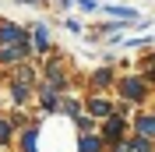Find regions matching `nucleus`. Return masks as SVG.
I'll return each mask as SVG.
<instances>
[{
  "label": "nucleus",
  "mask_w": 155,
  "mask_h": 152,
  "mask_svg": "<svg viewBox=\"0 0 155 152\" xmlns=\"http://www.w3.org/2000/svg\"><path fill=\"white\" fill-rule=\"evenodd\" d=\"M116 92H120V103L141 106L148 99V92H152V85H148L141 74H116Z\"/></svg>",
  "instance_id": "nucleus-1"
},
{
  "label": "nucleus",
  "mask_w": 155,
  "mask_h": 152,
  "mask_svg": "<svg viewBox=\"0 0 155 152\" xmlns=\"http://www.w3.org/2000/svg\"><path fill=\"white\" fill-rule=\"evenodd\" d=\"M39 81L49 85V88H57V92L67 88L71 74H67V67H64V57H60V53H49V57L42 60V67H39Z\"/></svg>",
  "instance_id": "nucleus-2"
},
{
  "label": "nucleus",
  "mask_w": 155,
  "mask_h": 152,
  "mask_svg": "<svg viewBox=\"0 0 155 152\" xmlns=\"http://www.w3.org/2000/svg\"><path fill=\"white\" fill-rule=\"evenodd\" d=\"M95 134H99V138H102V145L124 142L127 134H130V120H127V117H120V113H116V110H113V113H109L106 120H102V124H99V127H95Z\"/></svg>",
  "instance_id": "nucleus-3"
},
{
  "label": "nucleus",
  "mask_w": 155,
  "mask_h": 152,
  "mask_svg": "<svg viewBox=\"0 0 155 152\" xmlns=\"http://www.w3.org/2000/svg\"><path fill=\"white\" fill-rule=\"evenodd\" d=\"M28 50H32V57H49V53H53V43H49V29L42 25V21L28 25Z\"/></svg>",
  "instance_id": "nucleus-4"
},
{
  "label": "nucleus",
  "mask_w": 155,
  "mask_h": 152,
  "mask_svg": "<svg viewBox=\"0 0 155 152\" xmlns=\"http://www.w3.org/2000/svg\"><path fill=\"white\" fill-rule=\"evenodd\" d=\"M7 85H25V88H35L39 85V67L32 64V60H25V64H14L7 74Z\"/></svg>",
  "instance_id": "nucleus-5"
},
{
  "label": "nucleus",
  "mask_w": 155,
  "mask_h": 152,
  "mask_svg": "<svg viewBox=\"0 0 155 152\" xmlns=\"http://www.w3.org/2000/svg\"><path fill=\"white\" fill-rule=\"evenodd\" d=\"M81 110L99 124V120H106V117L116 110V103H113V99H106V95H88V99H81Z\"/></svg>",
  "instance_id": "nucleus-6"
},
{
  "label": "nucleus",
  "mask_w": 155,
  "mask_h": 152,
  "mask_svg": "<svg viewBox=\"0 0 155 152\" xmlns=\"http://www.w3.org/2000/svg\"><path fill=\"white\" fill-rule=\"evenodd\" d=\"M0 46H28V29L18 21H0Z\"/></svg>",
  "instance_id": "nucleus-7"
},
{
  "label": "nucleus",
  "mask_w": 155,
  "mask_h": 152,
  "mask_svg": "<svg viewBox=\"0 0 155 152\" xmlns=\"http://www.w3.org/2000/svg\"><path fill=\"white\" fill-rule=\"evenodd\" d=\"M99 11L109 14V21H116V25H137L141 21L137 7H127V4H106V7H99Z\"/></svg>",
  "instance_id": "nucleus-8"
},
{
  "label": "nucleus",
  "mask_w": 155,
  "mask_h": 152,
  "mask_svg": "<svg viewBox=\"0 0 155 152\" xmlns=\"http://www.w3.org/2000/svg\"><path fill=\"white\" fill-rule=\"evenodd\" d=\"M130 134L155 142V113H152V110H137V113H134V120H130Z\"/></svg>",
  "instance_id": "nucleus-9"
},
{
  "label": "nucleus",
  "mask_w": 155,
  "mask_h": 152,
  "mask_svg": "<svg viewBox=\"0 0 155 152\" xmlns=\"http://www.w3.org/2000/svg\"><path fill=\"white\" fill-rule=\"evenodd\" d=\"M88 85L95 88V92H102V88L116 85V67H113V64H102V67H95V71L88 74Z\"/></svg>",
  "instance_id": "nucleus-10"
},
{
  "label": "nucleus",
  "mask_w": 155,
  "mask_h": 152,
  "mask_svg": "<svg viewBox=\"0 0 155 152\" xmlns=\"http://www.w3.org/2000/svg\"><path fill=\"white\" fill-rule=\"evenodd\" d=\"M35 103L42 106V113H57V106H60V92L39 81V85H35Z\"/></svg>",
  "instance_id": "nucleus-11"
},
{
  "label": "nucleus",
  "mask_w": 155,
  "mask_h": 152,
  "mask_svg": "<svg viewBox=\"0 0 155 152\" xmlns=\"http://www.w3.org/2000/svg\"><path fill=\"white\" fill-rule=\"evenodd\" d=\"M25 60H32L28 46H0V67H14V64H25Z\"/></svg>",
  "instance_id": "nucleus-12"
},
{
  "label": "nucleus",
  "mask_w": 155,
  "mask_h": 152,
  "mask_svg": "<svg viewBox=\"0 0 155 152\" xmlns=\"http://www.w3.org/2000/svg\"><path fill=\"white\" fill-rule=\"evenodd\" d=\"M18 152H39V124H25V127H21Z\"/></svg>",
  "instance_id": "nucleus-13"
},
{
  "label": "nucleus",
  "mask_w": 155,
  "mask_h": 152,
  "mask_svg": "<svg viewBox=\"0 0 155 152\" xmlns=\"http://www.w3.org/2000/svg\"><path fill=\"white\" fill-rule=\"evenodd\" d=\"M7 95L14 106H28L35 99V88H25V85H7Z\"/></svg>",
  "instance_id": "nucleus-14"
},
{
  "label": "nucleus",
  "mask_w": 155,
  "mask_h": 152,
  "mask_svg": "<svg viewBox=\"0 0 155 152\" xmlns=\"http://www.w3.org/2000/svg\"><path fill=\"white\" fill-rule=\"evenodd\" d=\"M57 113H64V117H71V120H74V117H78V113H85V110H81V99H78V95H60Z\"/></svg>",
  "instance_id": "nucleus-15"
},
{
  "label": "nucleus",
  "mask_w": 155,
  "mask_h": 152,
  "mask_svg": "<svg viewBox=\"0 0 155 152\" xmlns=\"http://www.w3.org/2000/svg\"><path fill=\"white\" fill-rule=\"evenodd\" d=\"M78 152H106V145H102V138L95 131L92 134H78Z\"/></svg>",
  "instance_id": "nucleus-16"
},
{
  "label": "nucleus",
  "mask_w": 155,
  "mask_h": 152,
  "mask_svg": "<svg viewBox=\"0 0 155 152\" xmlns=\"http://www.w3.org/2000/svg\"><path fill=\"white\" fill-rule=\"evenodd\" d=\"M127 149H130V152H155V142L137 138V134H127Z\"/></svg>",
  "instance_id": "nucleus-17"
},
{
  "label": "nucleus",
  "mask_w": 155,
  "mask_h": 152,
  "mask_svg": "<svg viewBox=\"0 0 155 152\" xmlns=\"http://www.w3.org/2000/svg\"><path fill=\"white\" fill-rule=\"evenodd\" d=\"M11 142H14V120L0 117V145H11Z\"/></svg>",
  "instance_id": "nucleus-18"
},
{
  "label": "nucleus",
  "mask_w": 155,
  "mask_h": 152,
  "mask_svg": "<svg viewBox=\"0 0 155 152\" xmlns=\"http://www.w3.org/2000/svg\"><path fill=\"white\" fill-rule=\"evenodd\" d=\"M74 127H78V134H92V131L99 127V124L92 120L88 113H78V117H74Z\"/></svg>",
  "instance_id": "nucleus-19"
},
{
  "label": "nucleus",
  "mask_w": 155,
  "mask_h": 152,
  "mask_svg": "<svg viewBox=\"0 0 155 152\" xmlns=\"http://www.w3.org/2000/svg\"><path fill=\"white\" fill-rule=\"evenodd\" d=\"M137 67H141V78H145L148 85H155V57H145Z\"/></svg>",
  "instance_id": "nucleus-20"
},
{
  "label": "nucleus",
  "mask_w": 155,
  "mask_h": 152,
  "mask_svg": "<svg viewBox=\"0 0 155 152\" xmlns=\"http://www.w3.org/2000/svg\"><path fill=\"white\" fill-rule=\"evenodd\" d=\"M74 7H81V11H92V14H95V11L102 7V4H99V0H74Z\"/></svg>",
  "instance_id": "nucleus-21"
},
{
  "label": "nucleus",
  "mask_w": 155,
  "mask_h": 152,
  "mask_svg": "<svg viewBox=\"0 0 155 152\" xmlns=\"http://www.w3.org/2000/svg\"><path fill=\"white\" fill-rule=\"evenodd\" d=\"M64 29H67V32H81V21H74V18H67V21H64Z\"/></svg>",
  "instance_id": "nucleus-22"
},
{
  "label": "nucleus",
  "mask_w": 155,
  "mask_h": 152,
  "mask_svg": "<svg viewBox=\"0 0 155 152\" xmlns=\"http://www.w3.org/2000/svg\"><path fill=\"white\" fill-rule=\"evenodd\" d=\"M18 4H35V0H18Z\"/></svg>",
  "instance_id": "nucleus-23"
},
{
  "label": "nucleus",
  "mask_w": 155,
  "mask_h": 152,
  "mask_svg": "<svg viewBox=\"0 0 155 152\" xmlns=\"http://www.w3.org/2000/svg\"><path fill=\"white\" fill-rule=\"evenodd\" d=\"M152 113H155V110H152Z\"/></svg>",
  "instance_id": "nucleus-24"
}]
</instances>
